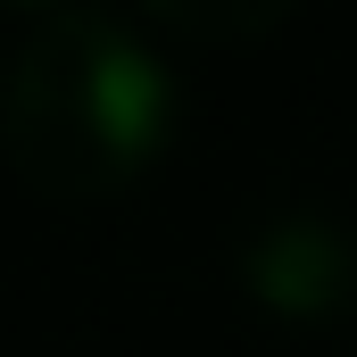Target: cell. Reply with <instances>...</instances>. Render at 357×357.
<instances>
[{"label": "cell", "mask_w": 357, "mask_h": 357, "mask_svg": "<svg viewBox=\"0 0 357 357\" xmlns=\"http://www.w3.org/2000/svg\"><path fill=\"white\" fill-rule=\"evenodd\" d=\"M175 84L158 50L108 8H33L0 67L8 167L50 199H108L158 158Z\"/></svg>", "instance_id": "1"}, {"label": "cell", "mask_w": 357, "mask_h": 357, "mask_svg": "<svg viewBox=\"0 0 357 357\" xmlns=\"http://www.w3.org/2000/svg\"><path fill=\"white\" fill-rule=\"evenodd\" d=\"M241 282L266 299L274 316L316 324V316H333V307L357 291V241L333 225V216L291 208V216H274V225L250 233V250H241Z\"/></svg>", "instance_id": "2"}, {"label": "cell", "mask_w": 357, "mask_h": 357, "mask_svg": "<svg viewBox=\"0 0 357 357\" xmlns=\"http://www.w3.org/2000/svg\"><path fill=\"white\" fill-rule=\"evenodd\" d=\"M158 25H183V33H250V25H274V8H191V0H150Z\"/></svg>", "instance_id": "3"}]
</instances>
